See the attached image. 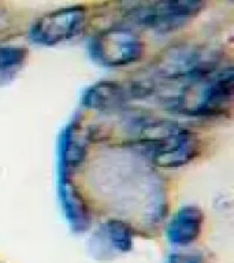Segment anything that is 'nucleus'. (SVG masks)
<instances>
[{"mask_svg": "<svg viewBox=\"0 0 234 263\" xmlns=\"http://www.w3.org/2000/svg\"><path fill=\"white\" fill-rule=\"evenodd\" d=\"M233 102V69L190 80L174 100L176 108L188 115H219L230 111Z\"/></svg>", "mask_w": 234, "mask_h": 263, "instance_id": "nucleus-1", "label": "nucleus"}, {"mask_svg": "<svg viewBox=\"0 0 234 263\" xmlns=\"http://www.w3.org/2000/svg\"><path fill=\"white\" fill-rule=\"evenodd\" d=\"M219 55L197 44H176L166 48L153 62V71L163 80H194L213 73Z\"/></svg>", "mask_w": 234, "mask_h": 263, "instance_id": "nucleus-2", "label": "nucleus"}, {"mask_svg": "<svg viewBox=\"0 0 234 263\" xmlns=\"http://www.w3.org/2000/svg\"><path fill=\"white\" fill-rule=\"evenodd\" d=\"M203 2L194 0H164L125 3L123 10L131 21L158 32H171L203 10Z\"/></svg>", "mask_w": 234, "mask_h": 263, "instance_id": "nucleus-3", "label": "nucleus"}, {"mask_svg": "<svg viewBox=\"0 0 234 263\" xmlns=\"http://www.w3.org/2000/svg\"><path fill=\"white\" fill-rule=\"evenodd\" d=\"M90 55L100 65L123 67L139 62L145 45L135 32L126 28H111L90 39Z\"/></svg>", "mask_w": 234, "mask_h": 263, "instance_id": "nucleus-4", "label": "nucleus"}, {"mask_svg": "<svg viewBox=\"0 0 234 263\" xmlns=\"http://www.w3.org/2000/svg\"><path fill=\"white\" fill-rule=\"evenodd\" d=\"M156 166L180 167L194 159L199 152V139L194 133L185 130L176 123L155 136L140 143Z\"/></svg>", "mask_w": 234, "mask_h": 263, "instance_id": "nucleus-5", "label": "nucleus"}, {"mask_svg": "<svg viewBox=\"0 0 234 263\" xmlns=\"http://www.w3.org/2000/svg\"><path fill=\"white\" fill-rule=\"evenodd\" d=\"M86 21L82 6H67L41 15L33 24L30 36L43 45H55L67 41L81 32Z\"/></svg>", "mask_w": 234, "mask_h": 263, "instance_id": "nucleus-6", "label": "nucleus"}, {"mask_svg": "<svg viewBox=\"0 0 234 263\" xmlns=\"http://www.w3.org/2000/svg\"><path fill=\"white\" fill-rule=\"evenodd\" d=\"M151 90L152 86L144 82L122 84L118 81H100L85 90L82 96V104L99 111L116 110L127 100L145 96Z\"/></svg>", "mask_w": 234, "mask_h": 263, "instance_id": "nucleus-7", "label": "nucleus"}, {"mask_svg": "<svg viewBox=\"0 0 234 263\" xmlns=\"http://www.w3.org/2000/svg\"><path fill=\"white\" fill-rule=\"evenodd\" d=\"M203 223L204 213L199 207L186 205L174 214L168 223L167 236L174 244L188 246L200 236Z\"/></svg>", "mask_w": 234, "mask_h": 263, "instance_id": "nucleus-8", "label": "nucleus"}, {"mask_svg": "<svg viewBox=\"0 0 234 263\" xmlns=\"http://www.w3.org/2000/svg\"><path fill=\"white\" fill-rule=\"evenodd\" d=\"M89 136L80 122H73L69 126L63 141V162L69 167H77L85 158Z\"/></svg>", "mask_w": 234, "mask_h": 263, "instance_id": "nucleus-9", "label": "nucleus"}, {"mask_svg": "<svg viewBox=\"0 0 234 263\" xmlns=\"http://www.w3.org/2000/svg\"><path fill=\"white\" fill-rule=\"evenodd\" d=\"M28 59V49L15 45H0V84L15 77Z\"/></svg>", "mask_w": 234, "mask_h": 263, "instance_id": "nucleus-10", "label": "nucleus"}, {"mask_svg": "<svg viewBox=\"0 0 234 263\" xmlns=\"http://www.w3.org/2000/svg\"><path fill=\"white\" fill-rule=\"evenodd\" d=\"M62 200L66 211L71 221L84 222L86 221V209L80 193L71 184L62 185Z\"/></svg>", "mask_w": 234, "mask_h": 263, "instance_id": "nucleus-11", "label": "nucleus"}, {"mask_svg": "<svg viewBox=\"0 0 234 263\" xmlns=\"http://www.w3.org/2000/svg\"><path fill=\"white\" fill-rule=\"evenodd\" d=\"M106 229L116 248H119L121 251H127L130 248L131 240H133V232H131V228L127 223L122 221L111 219V221L107 222Z\"/></svg>", "mask_w": 234, "mask_h": 263, "instance_id": "nucleus-12", "label": "nucleus"}, {"mask_svg": "<svg viewBox=\"0 0 234 263\" xmlns=\"http://www.w3.org/2000/svg\"><path fill=\"white\" fill-rule=\"evenodd\" d=\"M171 263H201V259L190 255H176L171 258Z\"/></svg>", "mask_w": 234, "mask_h": 263, "instance_id": "nucleus-13", "label": "nucleus"}]
</instances>
